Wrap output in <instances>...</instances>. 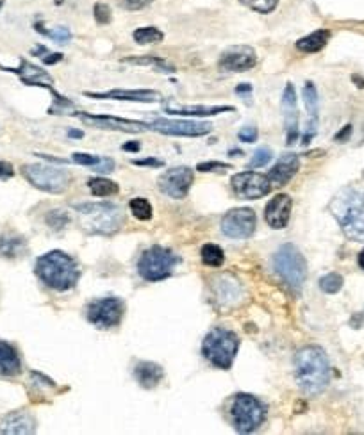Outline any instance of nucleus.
Here are the masks:
<instances>
[{
	"mask_svg": "<svg viewBox=\"0 0 364 435\" xmlns=\"http://www.w3.org/2000/svg\"><path fill=\"white\" fill-rule=\"evenodd\" d=\"M148 128L161 132V134H168V136H184V138H198L209 134L212 128L208 121H189V120H154L152 124L147 125Z\"/></svg>",
	"mask_w": 364,
	"mask_h": 435,
	"instance_id": "obj_15",
	"label": "nucleus"
},
{
	"mask_svg": "<svg viewBox=\"0 0 364 435\" xmlns=\"http://www.w3.org/2000/svg\"><path fill=\"white\" fill-rule=\"evenodd\" d=\"M236 91H238V93H248V91H250V86H248V84H241V86H238Z\"/></svg>",
	"mask_w": 364,
	"mask_h": 435,
	"instance_id": "obj_49",
	"label": "nucleus"
},
{
	"mask_svg": "<svg viewBox=\"0 0 364 435\" xmlns=\"http://www.w3.org/2000/svg\"><path fill=\"white\" fill-rule=\"evenodd\" d=\"M112 168H115V163H112L111 159H108V157H101V163L96 164V166H93L95 172H101V173L112 172Z\"/></svg>",
	"mask_w": 364,
	"mask_h": 435,
	"instance_id": "obj_43",
	"label": "nucleus"
},
{
	"mask_svg": "<svg viewBox=\"0 0 364 435\" xmlns=\"http://www.w3.org/2000/svg\"><path fill=\"white\" fill-rule=\"evenodd\" d=\"M40 29L41 32H43L45 36H48L50 40H54L56 43H68L70 40H72V34H70V31L66 27H56V29Z\"/></svg>",
	"mask_w": 364,
	"mask_h": 435,
	"instance_id": "obj_35",
	"label": "nucleus"
},
{
	"mask_svg": "<svg viewBox=\"0 0 364 435\" xmlns=\"http://www.w3.org/2000/svg\"><path fill=\"white\" fill-rule=\"evenodd\" d=\"M240 339L227 328H212L202 343V353L212 366L228 369L236 359Z\"/></svg>",
	"mask_w": 364,
	"mask_h": 435,
	"instance_id": "obj_5",
	"label": "nucleus"
},
{
	"mask_svg": "<svg viewBox=\"0 0 364 435\" xmlns=\"http://www.w3.org/2000/svg\"><path fill=\"white\" fill-rule=\"evenodd\" d=\"M193 170L188 166H177V168L166 170L163 175L157 179L161 193H164L170 198L182 200L188 195L189 188L193 184Z\"/></svg>",
	"mask_w": 364,
	"mask_h": 435,
	"instance_id": "obj_14",
	"label": "nucleus"
},
{
	"mask_svg": "<svg viewBox=\"0 0 364 435\" xmlns=\"http://www.w3.org/2000/svg\"><path fill=\"white\" fill-rule=\"evenodd\" d=\"M298 168H300V159H298V156L296 154H284V156L277 161L275 166L270 170V182L275 188H282V186H286L298 173Z\"/></svg>",
	"mask_w": 364,
	"mask_h": 435,
	"instance_id": "obj_18",
	"label": "nucleus"
},
{
	"mask_svg": "<svg viewBox=\"0 0 364 435\" xmlns=\"http://www.w3.org/2000/svg\"><path fill=\"white\" fill-rule=\"evenodd\" d=\"M68 221H70V216L64 211H50L47 214V223L52 228H56V230L63 228L64 225L68 223Z\"/></svg>",
	"mask_w": 364,
	"mask_h": 435,
	"instance_id": "obj_37",
	"label": "nucleus"
},
{
	"mask_svg": "<svg viewBox=\"0 0 364 435\" xmlns=\"http://www.w3.org/2000/svg\"><path fill=\"white\" fill-rule=\"evenodd\" d=\"M320 288L321 291L328 293V295H334V293H337L343 288V277L337 275V273H328V275L320 279Z\"/></svg>",
	"mask_w": 364,
	"mask_h": 435,
	"instance_id": "obj_33",
	"label": "nucleus"
},
{
	"mask_svg": "<svg viewBox=\"0 0 364 435\" xmlns=\"http://www.w3.org/2000/svg\"><path fill=\"white\" fill-rule=\"evenodd\" d=\"M129 209L134 214V218L141 221H147L152 218V205L148 202L147 198H132L131 204H129Z\"/></svg>",
	"mask_w": 364,
	"mask_h": 435,
	"instance_id": "obj_32",
	"label": "nucleus"
},
{
	"mask_svg": "<svg viewBox=\"0 0 364 435\" xmlns=\"http://www.w3.org/2000/svg\"><path fill=\"white\" fill-rule=\"evenodd\" d=\"M201 256H202V260H204V264H208V266H211V267L221 266L225 260L224 250H221L218 244H204L201 250Z\"/></svg>",
	"mask_w": 364,
	"mask_h": 435,
	"instance_id": "obj_30",
	"label": "nucleus"
},
{
	"mask_svg": "<svg viewBox=\"0 0 364 435\" xmlns=\"http://www.w3.org/2000/svg\"><path fill=\"white\" fill-rule=\"evenodd\" d=\"M80 120H85L86 124L95 125L99 128H111V131H122V132H140L147 128V125L140 124V121L122 120V118H115V116H93V115H79Z\"/></svg>",
	"mask_w": 364,
	"mask_h": 435,
	"instance_id": "obj_20",
	"label": "nucleus"
},
{
	"mask_svg": "<svg viewBox=\"0 0 364 435\" xmlns=\"http://www.w3.org/2000/svg\"><path fill=\"white\" fill-rule=\"evenodd\" d=\"M238 138H240L241 141H245V143H254V141L257 140V128L256 127L241 128L240 134H238Z\"/></svg>",
	"mask_w": 364,
	"mask_h": 435,
	"instance_id": "obj_42",
	"label": "nucleus"
},
{
	"mask_svg": "<svg viewBox=\"0 0 364 435\" xmlns=\"http://www.w3.org/2000/svg\"><path fill=\"white\" fill-rule=\"evenodd\" d=\"M349 239L364 243V186H350L337 193L328 205Z\"/></svg>",
	"mask_w": 364,
	"mask_h": 435,
	"instance_id": "obj_1",
	"label": "nucleus"
},
{
	"mask_svg": "<svg viewBox=\"0 0 364 435\" xmlns=\"http://www.w3.org/2000/svg\"><path fill=\"white\" fill-rule=\"evenodd\" d=\"M95 18L99 24H108L111 20V9L105 4H96L95 6Z\"/></svg>",
	"mask_w": 364,
	"mask_h": 435,
	"instance_id": "obj_40",
	"label": "nucleus"
},
{
	"mask_svg": "<svg viewBox=\"0 0 364 435\" xmlns=\"http://www.w3.org/2000/svg\"><path fill=\"white\" fill-rule=\"evenodd\" d=\"M13 175H15V170H13L11 164L6 163V161H0V180H8Z\"/></svg>",
	"mask_w": 364,
	"mask_h": 435,
	"instance_id": "obj_44",
	"label": "nucleus"
},
{
	"mask_svg": "<svg viewBox=\"0 0 364 435\" xmlns=\"http://www.w3.org/2000/svg\"><path fill=\"white\" fill-rule=\"evenodd\" d=\"M88 96L93 98H112V100H129V102H156L161 98V95L152 89H115V91L105 93H88Z\"/></svg>",
	"mask_w": 364,
	"mask_h": 435,
	"instance_id": "obj_22",
	"label": "nucleus"
},
{
	"mask_svg": "<svg viewBox=\"0 0 364 435\" xmlns=\"http://www.w3.org/2000/svg\"><path fill=\"white\" fill-rule=\"evenodd\" d=\"M328 38H330V32L320 29V31H314L309 36L302 38L300 41H296V48L304 54H314L327 45Z\"/></svg>",
	"mask_w": 364,
	"mask_h": 435,
	"instance_id": "obj_27",
	"label": "nucleus"
},
{
	"mask_svg": "<svg viewBox=\"0 0 364 435\" xmlns=\"http://www.w3.org/2000/svg\"><path fill=\"white\" fill-rule=\"evenodd\" d=\"M359 266L364 270V250L359 253Z\"/></svg>",
	"mask_w": 364,
	"mask_h": 435,
	"instance_id": "obj_51",
	"label": "nucleus"
},
{
	"mask_svg": "<svg viewBox=\"0 0 364 435\" xmlns=\"http://www.w3.org/2000/svg\"><path fill=\"white\" fill-rule=\"evenodd\" d=\"M163 32L156 27H141L134 31V41L140 45H150L163 41Z\"/></svg>",
	"mask_w": 364,
	"mask_h": 435,
	"instance_id": "obj_31",
	"label": "nucleus"
},
{
	"mask_svg": "<svg viewBox=\"0 0 364 435\" xmlns=\"http://www.w3.org/2000/svg\"><path fill=\"white\" fill-rule=\"evenodd\" d=\"M227 111H234V108H228V105H211V108L208 105H166V112L180 116H212Z\"/></svg>",
	"mask_w": 364,
	"mask_h": 435,
	"instance_id": "obj_26",
	"label": "nucleus"
},
{
	"mask_svg": "<svg viewBox=\"0 0 364 435\" xmlns=\"http://www.w3.org/2000/svg\"><path fill=\"white\" fill-rule=\"evenodd\" d=\"M295 378L305 395H320L330 380V366L325 351L318 346H305L295 355Z\"/></svg>",
	"mask_w": 364,
	"mask_h": 435,
	"instance_id": "obj_2",
	"label": "nucleus"
},
{
	"mask_svg": "<svg viewBox=\"0 0 364 435\" xmlns=\"http://www.w3.org/2000/svg\"><path fill=\"white\" fill-rule=\"evenodd\" d=\"M36 275L41 282L56 291H68L79 280L80 272L75 260L68 253L54 250L36 260Z\"/></svg>",
	"mask_w": 364,
	"mask_h": 435,
	"instance_id": "obj_3",
	"label": "nucleus"
},
{
	"mask_svg": "<svg viewBox=\"0 0 364 435\" xmlns=\"http://www.w3.org/2000/svg\"><path fill=\"white\" fill-rule=\"evenodd\" d=\"M266 408L252 395H238L231 407V421L240 434H250L264 423Z\"/></svg>",
	"mask_w": 364,
	"mask_h": 435,
	"instance_id": "obj_7",
	"label": "nucleus"
},
{
	"mask_svg": "<svg viewBox=\"0 0 364 435\" xmlns=\"http://www.w3.org/2000/svg\"><path fill=\"white\" fill-rule=\"evenodd\" d=\"M282 108L286 112V140L293 145L298 138V111H296V93L293 84H288L282 95Z\"/></svg>",
	"mask_w": 364,
	"mask_h": 435,
	"instance_id": "obj_21",
	"label": "nucleus"
},
{
	"mask_svg": "<svg viewBox=\"0 0 364 435\" xmlns=\"http://www.w3.org/2000/svg\"><path fill=\"white\" fill-rule=\"evenodd\" d=\"M80 216V225L92 234H115L124 225V212L120 205L111 202H96V204L75 205Z\"/></svg>",
	"mask_w": 364,
	"mask_h": 435,
	"instance_id": "obj_4",
	"label": "nucleus"
},
{
	"mask_svg": "<svg viewBox=\"0 0 364 435\" xmlns=\"http://www.w3.org/2000/svg\"><path fill=\"white\" fill-rule=\"evenodd\" d=\"M349 132H350V125H349V127H344V131L341 132V134H337L336 140H337V141H343V138L347 136V134H349Z\"/></svg>",
	"mask_w": 364,
	"mask_h": 435,
	"instance_id": "obj_48",
	"label": "nucleus"
},
{
	"mask_svg": "<svg viewBox=\"0 0 364 435\" xmlns=\"http://www.w3.org/2000/svg\"><path fill=\"white\" fill-rule=\"evenodd\" d=\"M231 186L238 198L243 200H257L268 195L272 191V182H270L268 175L257 172H243L236 173L231 179Z\"/></svg>",
	"mask_w": 364,
	"mask_h": 435,
	"instance_id": "obj_11",
	"label": "nucleus"
},
{
	"mask_svg": "<svg viewBox=\"0 0 364 435\" xmlns=\"http://www.w3.org/2000/svg\"><path fill=\"white\" fill-rule=\"evenodd\" d=\"M22 173L34 188L47 193H54V195L63 193L70 186V180H72L68 172L56 168V166H47V164H27V166L22 168Z\"/></svg>",
	"mask_w": 364,
	"mask_h": 435,
	"instance_id": "obj_9",
	"label": "nucleus"
},
{
	"mask_svg": "<svg viewBox=\"0 0 364 435\" xmlns=\"http://www.w3.org/2000/svg\"><path fill=\"white\" fill-rule=\"evenodd\" d=\"M122 148H124V150H140V143H127Z\"/></svg>",
	"mask_w": 364,
	"mask_h": 435,
	"instance_id": "obj_47",
	"label": "nucleus"
},
{
	"mask_svg": "<svg viewBox=\"0 0 364 435\" xmlns=\"http://www.w3.org/2000/svg\"><path fill=\"white\" fill-rule=\"evenodd\" d=\"M243 296V286L233 275L221 273V275L212 279V300H214L217 307L221 309V311L238 307L241 304Z\"/></svg>",
	"mask_w": 364,
	"mask_h": 435,
	"instance_id": "obj_13",
	"label": "nucleus"
},
{
	"mask_svg": "<svg viewBox=\"0 0 364 435\" xmlns=\"http://www.w3.org/2000/svg\"><path fill=\"white\" fill-rule=\"evenodd\" d=\"M240 2H243L245 6H248L254 11L263 13V15L272 13L277 8V4H279V0H240Z\"/></svg>",
	"mask_w": 364,
	"mask_h": 435,
	"instance_id": "obj_34",
	"label": "nucleus"
},
{
	"mask_svg": "<svg viewBox=\"0 0 364 435\" xmlns=\"http://www.w3.org/2000/svg\"><path fill=\"white\" fill-rule=\"evenodd\" d=\"M68 134H70V136H72V138H82V132H79V131H70Z\"/></svg>",
	"mask_w": 364,
	"mask_h": 435,
	"instance_id": "obj_50",
	"label": "nucleus"
},
{
	"mask_svg": "<svg viewBox=\"0 0 364 435\" xmlns=\"http://www.w3.org/2000/svg\"><path fill=\"white\" fill-rule=\"evenodd\" d=\"M63 59V56H61V54H48L47 57H43V61L47 64H52V63H57V61H61Z\"/></svg>",
	"mask_w": 364,
	"mask_h": 435,
	"instance_id": "obj_46",
	"label": "nucleus"
},
{
	"mask_svg": "<svg viewBox=\"0 0 364 435\" xmlns=\"http://www.w3.org/2000/svg\"><path fill=\"white\" fill-rule=\"evenodd\" d=\"M163 367L156 362H147V360H143V362H138L134 366V378L145 389L157 388L161 380H163Z\"/></svg>",
	"mask_w": 364,
	"mask_h": 435,
	"instance_id": "obj_23",
	"label": "nucleus"
},
{
	"mask_svg": "<svg viewBox=\"0 0 364 435\" xmlns=\"http://www.w3.org/2000/svg\"><path fill=\"white\" fill-rule=\"evenodd\" d=\"M256 63V52H254V48L247 47V45L228 48L220 57V68L224 72H247V70L254 68Z\"/></svg>",
	"mask_w": 364,
	"mask_h": 435,
	"instance_id": "obj_16",
	"label": "nucleus"
},
{
	"mask_svg": "<svg viewBox=\"0 0 364 435\" xmlns=\"http://www.w3.org/2000/svg\"><path fill=\"white\" fill-rule=\"evenodd\" d=\"M88 188L92 195L95 196H111L118 193V184L112 180L104 179V177H96V179L88 180Z\"/></svg>",
	"mask_w": 364,
	"mask_h": 435,
	"instance_id": "obj_29",
	"label": "nucleus"
},
{
	"mask_svg": "<svg viewBox=\"0 0 364 435\" xmlns=\"http://www.w3.org/2000/svg\"><path fill=\"white\" fill-rule=\"evenodd\" d=\"M256 212L252 209H233L221 220V232L231 239H248L256 232Z\"/></svg>",
	"mask_w": 364,
	"mask_h": 435,
	"instance_id": "obj_12",
	"label": "nucleus"
},
{
	"mask_svg": "<svg viewBox=\"0 0 364 435\" xmlns=\"http://www.w3.org/2000/svg\"><path fill=\"white\" fill-rule=\"evenodd\" d=\"M154 0H124V8L127 11H140V9L147 8V6L152 4Z\"/></svg>",
	"mask_w": 364,
	"mask_h": 435,
	"instance_id": "obj_41",
	"label": "nucleus"
},
{
	"mask_svg": "<svg viewBox=\"0 0 364 435\" xmlns=\"http://www.w3.org/2000/svg\"><path fill=\"white\" fill-rule=\"evenodd\" d=\"M72 161L75 164H82V166H96L101 163V157L99 156H89V154H73Z\"/></svg>",
	"mask_w": 364,
	"mask_h": 435,
	"instance_id": "obj_38",
	"label": "nucleus"
},
{
	"mask_svg": "<svg viewBox=\"0 0 364 435\" xmlns=\"http://www.w3.org/2000/svg\"><path fill=\"white\" fill-rule=\"evenodd\" d=\"M0 6H2V2H0Z\"/></svg>",
	"mask_w": 364,
	"mask_h": 435,
	"instance_id": "obj_52",
	"label": "nucleus"
},
{
	"mask_svg": "<svg viewBox=\"0 0 364 435\" xmlns=\"http://www.w3.org/2000/svg\"><path fill=\"white\" fill-rule=\"evenodd\" d=\"M273 154L270 148H259L256 154H254V157L250 159V163L247 164V168L248 170H252V168H261V166H266V164L272 161Z\"/></svg>",
	"mask_w": 364,
	"mask_h": 435,
	"instance_id": "obj_36",
	"label": "nucleus"
},
{
	"mask_svg": "<svg viewBox=\"0 0 364 435\" xmlns=\"http://www.w3.org/2000/svg\"><path fill=\"white\" fill-rule=\"evenodd\" d=\"M13 72L18 73L25 84L43 86V88H48L50 91L54 93V95H56V91H54V88H52V79H50V75H48L47 72H43V70L38 68V66H34V64H31V63H27V61L22 59L20 68L13 70ZM56 96H59V95H56Z\"/></svg>",
	"mask_w": 364,
	"mask_h": 435,
	"instance_id": "obj_24",
	"label": "nucleus"
},
{
	"mask_svg": "<svg viewBox=\"0 0 364 435\" xmlns=\"http://www.w3.org/2000/svg\"><path fill=\"white\" fill-rule=\"evenodd\" d=\"M273 267L293 293L298 295L302 291L307 277V264L295 244H284L277 250L273 257Z\"/></svg>",
	"mask_w": 364,
	"mask_h": 435,
	"instance_id": "obj_6",
	"label": "nucleus"
},
{
	"mask_svg": "<svg viewBox=\"0 0 364 435\" xmlns=\"http://www.w3.org/2000/svg\"><path fill=\"white\" fill-rule=\"evenodd\" d=\"M36 430V421L27 411L11 412L0 420V432L13 435H29Z\"/></svg>",
	"mask_w": 364,
	"mask_h": 435,
	"instance_id": "obj_19",
	"label": "nucleus"
},
{
	"mask_svg": "<svg viewBox=\"0 0 364 435\" xmlns=\"http://www.w3.org/2000/svg\"><path fill=\"white\" fill-rule=\"evenodd\" d=\"M25 241L20 236H2L0 237V256L15 259L25 252Z\"/></svg>",
	"mask_w": 364,
	"mask_h": 435,
	"instance_id": "obj_28",
	"label": "nucleus"
},
{
	"mask_svg": "<svg viewBox=\"0 0 364 435\" xmlns=\"http://www.w3.org/2000/svg\"><path fill=\"white\" fill-rule=\"evenodd\" d=\"M231 168V164H225V163H217V161H212V163H201L196 166V170L202 173H208V172H218V170H228Z\"/></svg>",
	"mask_w": 364,
	"mask_h": 435,
	"instance_id": "obj_39",
	"label": "nucleus"
},
{
	"mask_svg": "<svg viewBox=\"0 0 364 435\" xmlns=\"http://www.w3.org/2000/svg\"><path fill=\"white\" fill-rule=\"evenodd\" d=\"M22 371L18 351L6 341H0V376H16Z\"/></svg>",
	"mask_w": 364,
	"mask_h": 435,
	"instance_id": "obj_25",
	"label": "nucleus"
},
{
	"mask_svg": "<svg viewBox=\"0 0 364 435\" xmlns=\"http://www.w3.org/2000/svg\"><path fill=\"white\" fill-rule=\"evenodd\" d=\"M291 207H293V198L289 195H277L275 198H272L266 205V211H264V218H266V223L270 225L275 230L280 228H286L289 223V218H291Z\"/></svg>",
	"mask_w": 364,
	"mask_h": 435,
	"instance_id": "obj_17",
	"label": "nucleus"
},
{
	"mask_svg": "<svg viewBox=\"0 0 364 435\" xmlns=\"http://www.w3.org/2000/svg\"><path fill=\"white\" fill-rule=\"evenodd\" d=\"M132 164H136V166H163V161L159 159H134Z\"/></svg>",
	"mask_w": 364,
	"mask_h": 435,
	"instance_id": "obj_45",
	"label": "nucleus"
},
{
	"mask_svg": "<svg viewBox=\"0 0 364 435\" xmlns=\"http://www.w3.org/2000/svg\"><path fill=\"white\" fill-rule=\"evenodd\" d=\"M177 264V257L172 250L163 246H152L145 250L143 256L138 260V273L148 282H159L168 279L173 273Z\"/></svg>",
	"mask_w": 364,
	"mask_h": 435,
	"instance_id": "obj_8",
	"label": "nucleus"
},
{
	"mask_svg": "<svg viewBox=\"0 0 364 435\" xmlns=\"http://www.w3.org/2000/svg\"><path fill=\"white\" fill-rule=\"evenodd\" d=\"M125 304L120 298H101L88 305V320L96 328H112L122 321Z\"/></svg>",
	"mask_w": 364,
	"mask_h": 435,
	"instance_id": "obj_10",
	"label": "nucleus"
}]
</instances>
